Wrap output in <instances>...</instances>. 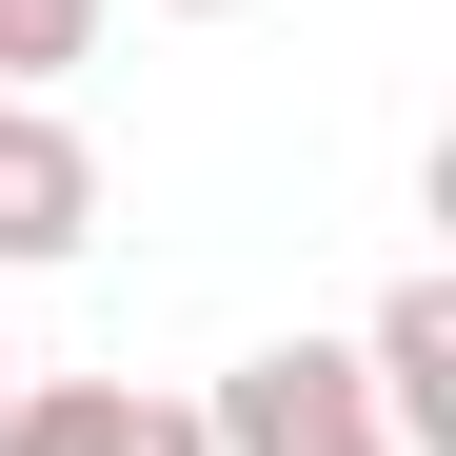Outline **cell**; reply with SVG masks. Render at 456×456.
I'll return each mask as SVG.
<instances>
[{"mask_svg": "<svg viewBox=\"0 0 456 456\" xmlns=\"http://www.w3.org/2000/svg\"><path fill=\"white\" fill-rule=\"evenodd\" d=\"M139 377H20V417H0V456H119Z\"/></svg>", "mask_w": 456, "mask_h": 456, "instance_id": "4", "label": "cell"}, {"mask_svg": "<svg viewBox=\"0 0 456 456\" xmlns=\"http://www.w3.org/2000/svg\"><path fill=\"white\" fill-rule=\"evenodd\" d=\"M100 60V0H0V100H60Z\"/></svg>", "mask_w": 456, "mask_h": 456, "instance_id": "5", "label": "cell"}, {"mask_svg": "<svg viewBox=\"0 0 456 456\" xmlns=\"http://www.w3.org/2000/svg\"><path fill=\"white\" fill-rule=\"evenodd\" d=\"M20 377H40V357H20V338H0V417H20Z\"/></svg>", "mask_w": 456, "mask_h": 456, "instance_id": "7", "label": "cell"}, {"mask_svg": "<svg viewBox=\"0 0 456 456\" xmlns=\"http://www.w3.org/2000/svg\"><path fill=\"white\" fill-rule=\"evenodd\" d=\"M159 20H239V0H159Z\"/></svg>", "mask_w": 456, "mask_h": 456, "instance_id": "8", "label": "cell"}, {"mask_svg": "<svg viewBox=\"0 0 456 456\" xmlns=\"http://www.w3.org/2000/svg\"><path fill=\"white\" fill-rule=\"evenodd\" d=\"M338 357H357V397H377V436H397V456H456V278H436V258L377 297Z\"/></svg>", "mask_w": 456, "mask_h": 456, "instance_id": "2", "label": "cell"}, {"mask_svg": "<svg viewBox=\"0 0 456 456\" xmlns=\"http://www.w3.org/2000/svg\"><path fill=\"white\" fill-rule=\"evenodd\" d=\"M119 456H199V397H139V417H119Z\"/></svg>", "mask_w": 456, "mask_h": 456, "instance_id": "6", "label": "cell"}, {"mask_svg": "<svg viewBox=\"0 0 456 456\" xmlns=\"http://www.w3.org/2000/svg\"><path fill=\"white\" fill-rule=\"evenodd\" d=\"M199 456H397V436H377V397H357L338 338H258V357L199 397Z\"/></svg>", "mask_w": 456, "mask_h": 456, "instance_id": "1", "label": "cell"}, {"mask_svg": "<svg viewBox=\"0 0 456 456\" xmlns=\"http://www.w3.org/2000/svg\"><path fill=\"white\" fill-rule=\"evenodd\" d=\"M100 239V139L60 100H0V278H60Z\"/></svg>", "mask_w": 456, "mask_h": 456, "instance_id": "3", "label": "cell"}]
</instances>
